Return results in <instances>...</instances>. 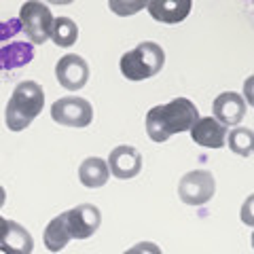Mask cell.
Here are the masks:
<instances>
[{
	"mask_svg": "<svg viewBox=\"0 0 254 254\" xmlns=\"http://www.w3.org/2000/svg\"><path fill=\"white\" fill-rule=\"evenodd\" d=\"M199 119L195 102L189 98H176L168 104L155 106L146 115V133L153 142H165L174 133L189 131Z\"/></svg>",
	"mask_w": 254,
	"mask_h": 254,
	"instance_id": "cell-1",
	"label": "cell"
},
{
	"mask_svg": "<svg viewBox=\"0 0 254 254\" xmlns=\"http://www.w3.org/2000/svg\"><path fill=\"white\" fill-rule=\"evenodd\" d=\"M45 91L36 81H21L11 93L4 108V125L11 131H23L43 113Z\"/></svg>",
	"mask_w": 254,
	"mask_h": 254,
	"instance_id": "cell-2",
	"label": "cell"
},
{
	"mask_svg": "<svg viewBox=\"0 0 254 254\" xmlns=\"http://www.w3.org/2000/svg\"><path fill=\"white\" fill-rule=\"evenodd\" d=\"M163 66H165V51L161 45L153 41H144L136 45L119 62L121 74L129 78V81H146V78L161 72Z\"/></svg>",
	"mask_w": 254,
	"mask_h": 254,
	"instance_id": "cell-3",
	"label": "cell"
},
{
	"mask_svg": "<svg viewBox=\"0 0 254 254\" xmlns=\"http://www.w3.org/2000/svg\"><path fill=\"white\" fill-rule=\"evenodd\" d=\"M19 26L26 32L28 41L32 45H45L51 36V26H53V15L49 6L36 0L21 4L19 9Z\"/></svg>",
	"mask_w": 254,
	"mask_h": 254,
	"instance_id": "cell-4",
	"label": "cell"
},
{
	"mask_svg": "<svg viewBox=\"0 0 254 254\" xmlns=\"http://www.w3.org/2000/svg\"><path fill=\"white\" fill-rule=\"evenodd\" d=\"M216 193V180L208 170H193L178 182V197L187 205H203Z\"/></svg>",
	"mask_w": 254,
	"mask_h": 254,
	"instance_id": "cell-5",
	"label": "cell"
},
{
	"mask_svg": "<svg viewBox=\"0 0 254 254\" xmlns=\"http://www.w3.org/2000/svg\"><path fill=\"white\" fill-rule=\"evenodd\" d=\"M51 119L60 125L66 127H87L93 121V108L85 98L76 95H66L53 102L51 106Z\"/></svg>",
	"mask_w": 254,
	"mask_h": 254,
	"instance_id": "cell-6",
	"label": "cell"
},
{
	"mask_svg": "<svg viewBox=\"0 0 254 254\" xmlns=\"http://www.w3.org/2000/svg\"><path fill=\"white\" fill-rule=\"evenodd\" d=\"M70 240H87L102 225V212L93 203H78L76 208L64 212Z\"/></svg>",
	"mask_w": 254,
	"mask_h": 254,
	"instance_id": "cell-7",
	"label": "cell"
},
{
	"mask_svg": "<svg viewBox=\"0 0 254 254\" xmlns=\"http://www.w3.org/2000/svg\"><path fill=\"white\" fill-rule=\"evenodd\" d=\"M55 78H58V83L64 89L78 91L89 81V64L81 55L68 53L55 64Z\"/></svg>",
	"mask_w": 254,
	"mask_h": 254,
	"instance_id": "cell-8",
	"label": "cell"
},
{
	"mask_svg": "<svg viewBox=\"0 0 254 254\" xmlns=\"http://www.w3.org/2000/svg\"><path fill=\"white\" fill-rule=\"evenodd\" d=\"M106 165H108V172L119 180L136 178L142 170V153L136 146L121 144L110 150Z\"/></svg>",
	"mask_w": 254,
	"mask_h": 254,
	"instance_id": "cell-9",
	"label": "cell"
},
{
	"mask_svg": "<svg viewBox=\"0 0 254 254\" xmlns=\"http://www.w3.org/2000/svg\"><path fill=\"white\" fill-rule=\"evenodd\" d=\"M246 100L242 98L240 93L235 91H225L220 93L212 104V110H214V119L225 125V127H235L244 121L246 117Z\"/></svg>",
	"mask_w": 254,
	"mask_h": 254,
	"instance_id": "cell-10",
	"label": "cell"
},
{
	"mask_svg": "<svg viewBox=\"0 0 254 254\" xmlns=\"http://www.w3.org/2000/svg\"><path fill=\"white\" fill-rule=\"evenodd\" d=\"M189 131L190 140L203 148H222L227 144V127L212 117H199Z\"/></svg>",
	"mask_w": 254,
	"mask_h": 254,
	"instance_id": "cell-11",
	"label": "cell"
},
{
	"mask_svg": "<svg viewBox=\"0 0 254 254\" xmlns=\"http://www.w3.org/2000/svg\"><path fill=\"white\" fill-rule=\"evenodd\" d=\"M150 17L161 23H180L189 17L193 2L190 0H150L146 2Z\"/></svg>",
	"mask_w": 254,
	"mask_h": 254,
	"instance_id": "cell-12",
	"label": "cell"
},
{
	"mask_svg": "<svg viewBox=\"0 0 254 254\" xmlns=\"http://www.w3.org/2000/svg\"><path fill=\"white\" fill-rule=\"evenodd\" d=\"M0 246H4L6 250H11L15 254H32V250H34V237L19 222L6 220L2 233H0Z\"/></svg>",
	"mask_w": 254,
	"mask_h": 254,
	"instance_id": "cell-13",
	"label": "cell"
},
{
	"mask_svg": "<svg viewBox=\"0 0 254 254\" xmlns=\"http://www.w3.org/2000/svg\"><path fill=\"white\" fill-rule=\"evenodd\" d=\"M110 178V172H108V165L104 159L100 157H89L85 159L78 168V180L83 182V187L87 189H100L104 187Z\"/></svg>",
	"mask_w": 254,
	"mask_h": 254,
	"instance_id": "cell-14",
	"label": "cell"
},
{
	"mask_svg": "<svg viewBox=\"0 0 254 254\" xmlns=\"http://www.w3.org/2000/svg\"><path fill=\"white\" fill-rule=\"evenodd\" d=\"M43 242H45V248L49 252H60L68 246L70 235H68V229H66V218H64V214L55 216L49 225H47Z\"/></svg>",
	"mask_w": 254,
	"mask_h": 254,
	"instance_id": "cell-15",
	"label": "cell"
},
{
	"mask_svg": "<svg viewBox=\"0 0 254 254\" xmlns=\"http://www.w3.org/2000/svg\"><path fill=\"white\" fill-rule=\"evenodd\" d=\"M49 41H53L62 49H68L78 41V26L74 19L70 17H53L51 26V36Z\"/></svg>",
	"mask_w": 254,
	"mask_h": 254,
	"instance_id": "cell-16",
	"label": "cell"
},
{
	"mask_svg": "<svg viewBox=\"0 0 254 254\" xmlns=\"http://www.w3.org/2000/svg\"><path fill=\"white\" fill-rule=\"evenodd\" d=\"M34 51L26 43H13L9 47L0 49V70H9V68H19L23 64L32 62Z\"/></svg>",
	"mask_w": 254,
	"mask_h": 254,
	"instance_id": "cell-17",
	"label": "cell"
},
{
	"mask_svg": "<svg viewBox=\"0 0 254 254\" xmlns=\"http://www.w3.org/2000/svg\"><path fill=\"white\" fill-rule=\"evenodd\" d=\"M229 148L240 157H250L254 148V133L248 127H235L229 133Z\"/></svg>",
	"mask_w": 254,
	"mask_h": 254,
	"instance_id": "cell-18",
	"label": "cell"
},
{
	"mask_svg": "<svg viewBox=\"0 0 254 254\" xmlns=\"http://www.w3.org/2000/svg\"><path fill=\"white\" fill-rule=\"evenodd\" d=\"M123 254H163L161 248L153 242H140L136 246H131L129 250H125Z\"/></svg>",
	"mask_w": 254,
	"mask_h": 254,
	"instance_id": "cell-19",
	"label": "cell"
},
{
	"mask_svg": "<svg viewBox=\"0 0 254 254\" xmlns=\"http://www.w3.org/2000/svg\"><path fill=\"white\" fill-rule=\"evenodd\" d=\"M142 6H146V2H136V4H119V2H110V9L117 11L119 15H129V13H136L140 11Z\"/></svg>",
	"mask_w": 254,
	"mask_h": 254,
	"instance_id": "cell-20",
	"label": "cell"
},
{
	"mask_svg": "<svg viewBox=\"0 0 254 254\" xmlns=\"http://www.w3.org/2000/svg\"><path fill=\"white\" fill-rule=\"evenodd\" d=\"M4 201H6V193H4V189L0 187V208L4 205Z\"/></svg>",
	"mask_w": 254,
	"mask_h": 254,
	"instance_id": "cell-21",
	"label": "cell"
},
{
	"mask_svg": "<svg viewBox=\"0 0 254 254\" xmlns=\"http://www.w3.org/2000/svg\"><path fill=\"white\" fill-rule=\"evenodd\" d=\"M0 254H15V252H11V250H6L4 246H0Z\"/></svg>",
	"mask_w": 254,
	"mask_h": 254,
	"instance_id": "cell-22",
	"label": "cell"
}]
</instances>
